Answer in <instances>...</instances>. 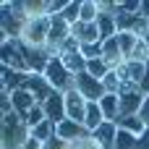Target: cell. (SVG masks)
Returning <instances> with one entry per match:
<instances>
[{"instance_id":"cell-37","label":"cell","mask_w":149,"mask_h":149,"mask_svg":"<svg viewBox=\"0 0 149 149\" xmlns=\"http://www.w3.org/2000/svg\"><path fill=\"white\" fill-rule=\"evenodd\" d=\"M144 42H147V50H149V31H147V37H144Z\"/></svg>"},{"instance_id":"cell-20","label":"cell","mask_w":149,"mask_h":149,"mask_svg":"<svg viewBox=\"0 0 149 149\" xmlns=\"http://www.w3.org/2000/svg\"><path fill=\"white\" fill-rule=\"evenodd\" d=\"M63 63H65V68L73 73V76H79V73H84L86 71V60H84V55L81 52H71V55H58Z\"/></svg>"},{"instance_id":"cell-7","label":"cell","mask_w":149,"mask_h":149,"mask_svg":"<svg viewBox=\"0 0 149 149\" xmlns=\"http://www.w3.org/2000/svg\"><path fill=\"white\" fill-rule=\"evenodd\" d=\"M0 60L3 68H13V71H26V60H24V50H21V39H3L0 45Z\"/></svg>"},{"instance_id":"cell-15","label":"cell","mask_w":149,"mask_h":149,"mask_svg":"<svg viewBox=\"0 0 149 149\" xmlns=\"http://www.w3.org/2000/svg\"><path fill=\"white\" fill-rule=\"evenodd\" d=\"M71 34H73L81 45H94V42H102V39H100L97 21H94V24H84V21H79V24H73V26H71Z\"/></svg>"},{"instance_id":"cell-12","label":"cell","mask_w":149,"mask_h":149,"mask_svg":"<svg viewBox=\"0 0 149 149\" xmlns=\"http://www.w3.org/2000/svg\"><path fill=\"white\" fill-rule=\"evenodd\" d=\"M58 136H60V139H65L68 144H76V141L89 139L92 134H89V128H86L84 123H76V120L65 118L63 123H58Z\"/></svg>"},{"instance_id":"cell-28","label":"cell","mask_w":149,"mask_h":149,"mask_svg":"<svg viewBox=\"0 0 149 149\" xmlns=\"http://www.w3.org/2000/svg\"><path fill=\"white\" fill-rule=\"evenodd\" d=\"M42 120H47V115H45V107H42V105H34V107L24 115V123H26L29 128H37Z\"/></svg>"},{"instance_id":"cell-11","label":"cell","mask_w":149,"mask_h":149,"mask_svg":"<svg viewBox=\"0 0 149 149\" xmlns=\"http://www.w3.org/2000/svg\"><path fill=\"white\" fill-rule=\"evenodd\" d=\"M86 107H89V102L84 100V94H81L79 89H68V92H65V113H68L71 120L84 123V118H86Z\"/></svg>"},{"instance_id":"cell-21","label":"cell","mask_w":149,"mask_h":149,"mask_svg":"<svg viewBox=\"0 0 149 149\" xmlns=\"http://www.w3.org/2000/svg\"><path fill=\"white\" fill-rule=\"evenodd\" d=\"M31 136L39 139L42 144H47L52 136H58V123H52V120H42L37 128H31Z\"/></svg>"},{"instance_id":"cell-18","label":"cell","mask_w":149,"mask_h":149,"mask_svg":"<svg viewBox=\"0 0 149 149\" xmlns=\"http://www.w3.org/2000/svg\"><path fill=\"white\" fill-rule=\"evenodd\" d=\"M102 123H105V115H102L100 102H89V107H86V118H84V126L89 128V134H94Z\"/></svg>"},{"instance_id":"cell-1","label":"cell","mask_w":149,"mask_h":149,"mask_svg":"<svg viewBox=\"0 0 149 149\" xmlns=\"http://www.w3.org/2000/svg\"><path fill=\"white\" fill-rule=\"evenodd\" d=\"M26 8L24 3L13 0V3H3L0 8V26H3V39H21L24 29H26Z\"/></svg>"},{"instance_id":"cell-5","label":"cell","mask_w":149,"mask_h":149,"mask_svg":"<svg viewBox=\"0 0 149 149\" xmlns=\"http://www.w3.org/2000/svg\"><path fill=\"white\" fill-rule=\"evenodd\" d=\"M45 79L50 81V86L55 89V92H68V89H73V81H76V76L65 68V63L55 55L52 60H50V65H47V71H45Z\"/></svg>"},{"instance_id":"cell-22","label":"cell","mask_w":149,"mask_h":149,"mask_svg":"<svg viewBox=\"0 0 149 149\" xmlns=\"http://www.w3.org/2000/svg\"><path fill=\"white\" fill-rule=\"evenodd\" d=\"M136 42H139V37H136V34H131V31H118V45H120V52H123V58H126V60H131Z\"/></svg>"},{"instance_id":"cell-2","label":"cell","mask_w":149,"mask_h":149,"mask_svg":"<svg viewBox=\"0 0 149 149\" xmlns=\"http://www.w3.org/2000/svg\"><path fill=\"white\" fill-rule=\"evenodd\" d=\"M31 136V128L16 115V113H8L3 115L0 120V147L3 149H21Z\"/></svg>"},{"instance_id":"cell-36","label":"cell","mask_w":149,"mask_h":149,"mask_svg":"<svg viewBox=\"0 0 149 149\" xmlns=\"http://www.w3.org/2000/svg\"><path fill=\"white\" fill-rule=\"evenodd\" d=\"M136 149H149V128L139 136V147H136Z\"/></svg>"},{"instance_id":"cell-24","label":"cell","mask_w":149,"mask_h":149,"mask_svg":"<svg viewBox=\"0 0 149 149\" xmlns=\"http://www.w3.org/2000/svg\"><path fill=\"white\" fill-rule=\"evenodd\" d=\"M110 71H113V68L105 63V58H97V60H86V73H89V76H94V79H100V81H102V79H105Z\"/></svg>"},{"instance_id":"cell-17","label":"cell","mask_w":149,"mask_h":149,"mask_svg":"<svg viewBox=\"0 0 149 149\" xmlns=\"http://www.w3.org/2000/svg\"><path fill=\"white\" fill-rule=\"evenodd\" d=\"M10 102H13V113H16L21 120H24V115H26V113H29V110L37 105V102H34V97H31L26 89H18V92H13V94H10Z\"/></svg>"},{"instance_id":"cell-34","label":"cell","mask_w":149,"mask_h":149,"mask_svg":"<svg viewBox=\"0 0 149 149\" xmlns=\"http://www.w3.org/2000/svg\"><path fill=\"white\" fill-rule=\"evenodd\" d=\"M21 149H45V144H42L39 139H34V136H29V141H26V144H24Z\"/></svg>"},{"instance_id":"cell-14","label":"cell","mask_w":149,"mask_h":149,"mask_svg":"<svg viewBox=\"0 0 149 149\" xmlns=\"http://www.w3.org/2000/svg\"><path fill=\"white\" fill-rule=\"evenodd\" d=\"M115 139H118V123H113V120H105L92 134V141L100 149H115Z\"/></svg>"},{"instance_id":"cell-25","label":"cell","mask_w":149,"mask_h":149,"mask_svg":"<svg viewBox=\"0 0 149 149\" xmlns=\"http://www.w3.org/2000/svg\"><path fill=\"white\" fill-rule=\"evenodd\" d=\"M60 16H63L71 26H73V24H79V21H81V0H68V5L63 8V13H60Z\"/></svg>"},{"instance_id":"cell-8","label":"cell","mask_w":149,"mask_h":149,"mask_svg":"<svg viewBox=\"0 0 149 149\" xmlns=\"http://www.w3.org/2000/svg\"><path fill=\"white\" fill-rule=\"evenodd\" d=\"M73 89H79V92L84 94V100H86V102H100V100L107 94V92H105V86H102V81H100V79H94V76H89L86 71L76 76Z\"/></svg>"},{"instance_id":"cell-10","label":"cell","mask_w":149,"mask_h":149,"mask_svg":"<svg viewBox=\"0 0 149 149\" xmlns=\"http://www.w3.org/2000/svg\"><path fill=\"white\" fill-rule=\"evenodd\" d=\"M71 37V24L63 18V16H50V39H47V47L52 52H58V47Z\"/></svg>"},{"instance_id":"cell-27","label":"cell","mask_w":149,"mask_h":149,"mask_svg":"<svg viewBox=\"0 0 149 149\" xmlns=\"http://www.w3.org/2000/svg\"><path fill=\"white\" fill-rule=\"evenodd\" d=\"M97 16H100L97 0H81V21H84V24H94Z\"/></svg>"},{"instance_id":"cell-33","label":"cell","mask_w":149,"mask_h":149,"mask_svg":"<svg viewBox=\"0 0 149 149\" xmlns=\"http://www.w3.org/2000/svg\"><path fill=\"white\" fill-rule=\"evenodd\" d=\"M139 118L147 123V128H149V97L144 100V105H141V110H139Z\"/></svg>"},{"instance_id":"cell-6","label":"cell","mask_w":149,"mask_h":149,"mask_svg":"<svg viewBox=\"0 0 149 149\" xmlns=\"http://www.w3.org/2000/svg\"><path fill=\"white\" fill-rule=\"evenodd\" d=\"M21 39H24L26 45L45 47V45H47V39H50V16H37V18H29Z\"/></svg>"},{"instance_id":"cell-29","label":"cell","mask_w":149,"mask_h":149,"mask_svg":"<svg viewBox=\"0 0 149 149\" xmlns=\"http://www.w3.org/2000/svg\"><path fill=\"white\" fill-rule=\"evenodd\" d=\"M120 76H118V71H110L105 79H102V86H105V92L107 94H118V89H120Z\"/></svg>"},{"instance_id":"cell-16","label":"cell","mask_w":149,"mask_h":149,"mask_svg":"<svg viewBox=\"0 0 149 149\" xmlns=\"http://www.w3.org/2000/svg\"><path fill=\"white\" fill-rule=\"evenodd\" d=\"M26 76H29V73H24V71H13V68H3V73H0V79H3V92L13 94V92L24 89V84H26Z\"/></svg>"},{"instance_id":"cell-32","label":"cell","mask_w":149,"mask_h":149,"mask_svg":"<svg viewBox=\"0 0 149 149\" xmlns=\"http://www.w3.org/2000/svg\"><path fill=\"white\" fill-rule=\"evenodd\" d=\"M45 149H71V144H68L65 139H60V136H52V139L45 144Z\"/></svg>"},{"instance_id":"cell-13","label":"cell","mask_w":149,"mask_h":149,"mask_svg":"<svg viewBox=\"0 0 149 149\" xmlns=\"http://www.w3.org/2000/svg\"><path fill=\"white\" fill-rule=\"evenodd\" d=\"M42 107H45L47 120H52V123H63V120L68 118V113H65V94H63V92H52L50 100H47Z\"/></svg>"},{"instance_id":"cell-4","label":"cell","mask_w":149,"mask_h":149,"mask_svg":"<svg viewBox=\"0 0 149 149\" xmlns=\"http://www.w3.org/2000/svg\"><path fill=\"white\" fill-rule=\"evenodd\" d=\"M21 50H24V60H26V71L29 73H45L50 60L55 58V52L45 45V47H34V45H26L21 39Z\"/></svg>"},{"instance_id":"cell-35","label":"cell","mask_w":149,"mask_h":149,"mask_svg":"<svg viewBox=\"0 0 149 149\" xmlns=\"http://www.w3.org/2000/svg\"><path fill=\"white\" fill-rule=\"evenodd\" d=\"M139 89L144 92V97H149V63H147V73H144V79H141V84H139Z\"/></svg>"},{"instance_id":"cell-9","label":"cell","mask_w":149,"mask_h":149,"mask_svg":"<svg viewBox=\"0 0 149 149\" xmlns=\"http://www.w3.org/2000/svg\"><path fill=\"white\" fill-rule=\"evenodd\" d=\"M24 89L34 97V102H37V105H45V102L50 100V94L55 92V89L50 86V81L45 79V73H29V76H26Z\"/></svg>"},{"instance_id":"cell-3","label":"cell","mask_w":149,"mask_h":149,"mask_svg":"<svg viewBox=\"0 0 149 149\" xmlns=\"http://www.w3.org/2000/svg\"><path fill=\"white\" fill-rule=\"evenodd\" d=\"M144 100H147V97H144V92L139 89V84H131V81L120 84V89H118V102H120L118 120H123V118H128V115H139ZM118 120H115V123H118Z\"/></svg>"},{"instance_id":"cell-23","label":"cell","mask_w":149,"mask_h":149,"mask_svg":"<svg viewBox=\"0 0 149 149\" xmlns=\"http://www.w3.org/2000/svg\"><path fill=\"white\" fill-rule=\"evenodd\" d=\"M118 128H123V131H131L134 136H141V134L147 131V123H144L139 115H128V118L118 120Z\"/></svg>"},{"instance_id":"cell-26","label":"cell","mask_w":149,"mask_h":149,"mask_svg":"<svg viewBox=\"0 0 149 149\" xmlns=\"http://www.w3.org/2000/svg\"><path fill=\"white\" fill-rule=\"evenodd\" d=\"M139 147V136H134L131 131L118 128V139H115V149H136Z\"/></svg>"},{"instance_id":"cell-30","label":"cell","mask_w":149,"mask_h":149,"mask_svg":"<svg viewBox=\"0 0 149 149\" xmlns=\"http://www.w3.org/2000/svg\"><path fill=\"white\" fill-rule=\"evenodd\" d=\"M81 55H84V60H97V58H102V42L81 45Z\"/></svg>"},{"instance_id":"cell-19","label":"cell","mask_w":149,"mask_h":149,"mask_svg":"<svg viewBox=\"0 0 149 149\" xmlns=\"http://www.w3.org/2000/svg\"><path fill=\"white\" fill-rule=\"evenodd\" d=\"M100 107H102V115L105 120H118V110H120V102H118V94H105L100 100Z\"/></svg>"},{"instance_id":"cell-31","label":"cell","mask_w":149,"mask_h":149,"mask_svg":"<svg viewBox=\"0 0 149 149\" xmlns=\"http://www.w3.org/2000/svg\"><path fill=\"white\" fill-rule=\"evenodd\" d=\"M0 110H3V115L13 113V102H10V94L8 92H0Z\"/></svg>"}]
</instances>
